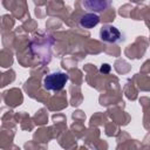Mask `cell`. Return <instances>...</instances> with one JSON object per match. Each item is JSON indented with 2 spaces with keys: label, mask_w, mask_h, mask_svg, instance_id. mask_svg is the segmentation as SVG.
Instances as JSON below:
<instances>
[{
  "label": "cell",
  "mask_w": 150,
  "mask_h": 150,
  "mask_svg": "<svg viewBox=\"0 0 150 150\" xmlns=\"http://www.w3.org/2000/svg\"><path fill=\"white\" fill-rule=\"evenodd\" d=\"M100 22V16L95 13H87L80 19V25L83 28H93Z\"/></svg>",
  "instance_id": "277c9868"
},
{
  "label": "cell",
  "mask_w": 150,
  "mask_h": 150,
  "mask_svg": "<svg viewBox=\"0 0 150 150\" xmlns=\"http://www.w3.org/2000/svg\"><path fill=\"white\" fill-rule=\"evenodd\" d=\"M109 70H110V66H109V64H107V63H105V64H103V66L100 68V71H101V73H108Z\"/></svg>",
  "instance_id": "5b68a950"
},
{
  "label": "cell",
  "mask_w": 150,
  "mask_h": 150,
  "mask_svg": "<svg viewBox=\"0 0 150 150\" xmlns=\"http://www.w3.org/2000/svg\"><path fill=\"white\" fill-rule=\"evenodd\" d=\"M100 38L104 42H117L122 39L121 32L112 25H104L100 30Z\"/></svg>",
  "instance_id": "7a4b0ae2"
},
{
  "label": "cell",
  "mask_w": 150,
  "mask_h": 150,
  "mask_svg": "<svg viewBox=\"0 0 150 150\" xmlns=\"http://www.w3.org/2000/svg\"><path fill=\"white\" fill-rule=\"evenodd\" d=\"M111 1L112 0H83L82 5L86 9L93 13H101L110 7Z\"/></svg>",
  "instance_id": "3957f363"
},
{
  "label": "cell",
  "mask_w": 150,
  "mask_h": 150,
  "mask_svg": "<svg viewBox=\"0 0 150 150\" xmlns=\"http://www.w3.org/2000/svg\"><path fill=\"white\" fill-rule=\"evenodd\" d=\"M68 81V75L63 71H54L48 74L43 80V86L47 90L59 91L63 89Z\"/></svg>",
  "instance_id": "6da1fadb"
}]
</instances>
